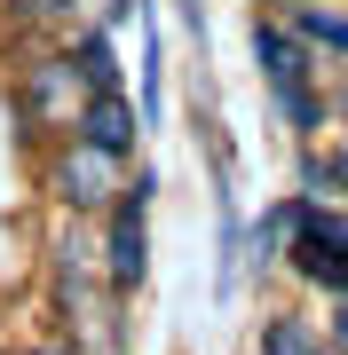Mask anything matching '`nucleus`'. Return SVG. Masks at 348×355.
I'll return each instance as SVG.
<instances>
[{"instance_id": "obj_2", "label": "nucleus", "mask_w": 348, "mask_h": 355, "mask_svg": "<svg viewBox=\"0 0 348 355\" xmlns=\"http://www.w3.org/2000/svg\"><path fill=\"white\" fill-rule=\"evenodd\" d=\"M254 55H261V79L277 87V111L293 119V135L309 142L324 127L317 95H309V40H301L293 24H277V16H254Z\"/></svg>"}, {"instance_id": "obj_5", "label": "nucleus", "mask_w": 348, "mask_h": 355, "mask_svg": "<svg viewBox=\"0 0 348 355\" xmlns=\"http://www.w3.org/2000/svg\"><path fill=\"white\" fill-rule=\"evenodd\" d=\"M285 261H293L309 284H324V292L348 300V229H340V214H324V205L301 198V229H293V245H285Z\"/></svg>"}, {"instance_id": "obj_15", "label": "nucleus", "mask_w": 348, "mask_h": 355, "mask_svg": "<svg viewBox=\"0 0 348 355\" xmlns=\"http://www.w3.org/2000/svg\"><path fill=\"white\" fill-rule=\"evenodd\" d=\"M270 8H301V0H270Z\"/></svg>"}, {"instance_id": "obj_11", "label": "nucleus", "mask_w": 348, "mask_h": 355, "mask_svg": "<svg viewBox=\"0 0 348 355\" xmlns=\"http://www.w3.org/2000/svg\"><path fill=\"white\" fill-rule=\"evenodd\" d=\"M293 229H301V198L293 205H270V221H261V261H277L285 245H293Z\"/></svg>"}, {"instance_id": "obj_8", "label": "nucleus", "mask_w": 348, "mask_h": 355, "mask_svg": "<svg viewBox=\"0 0 348 355\" xmlns=\"http://www.w3.org/2000/svg\"><path fill=\"white\" fill-rule=\"evenodd\" d=\"M72 71H79V87H88V95L119 87V55H111V24H103V32H79V48H72Z\"/></svg>"}, {"instance_id": "obj_14", "label": "nucleus", "mask_w": 348, "mask_h": 355, "mask_svg": "<svg viewBox=\"0 0 348 355\" xmlns=\"http://www.w3.org/2000/svg\"><path fill=\"white\" fill-rule=\"evenodd\" d=\"M333 331H340V347H348V308H340V316H333Z\"/></svg>"}, {"instance_id": "obj_7", "label": "nucleus", "mask_w": 348, "mask_h": 355, "mask_svg": "<svg viewBox=\"0 0 348 355\" xmlns=\"http://www.w3.org/2000/svg\"><path fill=\"white\" fill-rule=\"evenodd\" d=\"M293 32L309 40V55H348V8H340V0H301Z\"/></svg>"}, {"instance_id": "obj_12", "label": "nucleus", "mask_w": 348, "mask_h": 355, "mask_svg": "<svg viewBox=\"0 0 348 355\" xmlns=\"http://www.w3.org/2000/svg\"><path fill=\"white\" fill-rule=\"evenodd\" d=\"M301 190H309V198H340V158H301Z\"/></svg>"}, {"instance_id": "obj_10", "label": "nucleus", "mask_w": 348, "mask_h": 355, "mask_svg": "<svg viewBox=\"0 0 348 355\" xmlns=\"http://www.w3.org/2000/svg\"><path fill=\"white\" fill-rule=\"evenodd\" d=\"M72 8H79V0H0V16H8V24H24V32H40V24H64Z\"/></svg>"}, {"instance_id": "obj_4", "label": "nucleus", "mask_w": 348, "mask_h": 355, "mask_svg": "<svg viewBox=\"0 0 348 355\" xmlns=\"http://www.w3.org/2000/svg\"><path fill=\"white\" fill-rule=\"evenodd\" d=\"M142 205H151V174H135L127 190L111 198V214H103V284H111V292H135L142 268H151V229H142Z\"/></svg>"}, {"instance_id": "obj_6", "label": "nucleus", "mask_w": 348, "mask_h": 355, "mask_svg": "<svg viewBox=\"0 0 348 355\" xmlns=\"http://www.w3.org/2000/svg\"><path fill=\"white\" fill-rule=\"evenodd\" d=\"M72 135H88V142H103V150L127 158V150H135V135H142V119H135V103L119 95V87H103V95L79 103V127H72Z\"/></svg>"}, {"instance_id": "obj_1", "label": "nucleus", "mask_w": 348, "mask_h": 355, "mask_svg": "<svg viewBox=\"0 0 348 355\" xmlns=\"http://www.w3.org/2000/svg\"><path fill=\"white\" fill-rule=\"evenodd\" d=\"M119 190H127V158L119 150H103V142H88V135H64L48 150V198L64 205V214L103 221Z\"/></svg>"}, {"instance_id": "obj_9", "label": "nucleus", "mask_w": 348, "mask_h": 355, "mask_svg": "<svg viewBox=\"0 0 348 355\" xmlns=\"http://www.w3.org/2000/svg\"><path fill=\"white\" fill-rule=\"evenodd\" d=\"M261 355H333V347H324L301 316H277L270 331H261Z\"/></svg>"}, {"instance_id": "obj_3", "label": "nucleus", "mask_w": 348, "mask_h": 355, "mask_svg": "<svg viewBox=\"0 0 348 355\" xmlns=\"http://www.w3.org/2000/svg\"><path fill=\"white\" fill-rule=\"evenodd\" d=\"M79 103H88V87H79L72 55H32V64H16V119H24L32 135L64 142L79 127Z\"/></svg>"}, {"instance_id": "obj_13", "label": "nucleus", "mask_w": 348, "mask_h": 355, "mask_svg": "<svg viewBox=\"0 0 348 355\" xmlns=\"http://www.w3.org/2000/svg\"><path fill=\"white\" fill-rule=\"evenodd\" d=\"M24 355H72V347H64V340H40V347H24Z\"/></svg>"}]
</instances>
